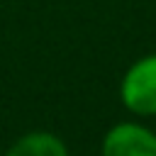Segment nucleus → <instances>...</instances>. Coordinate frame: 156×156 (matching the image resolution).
Segmentation results:
<instances>
[{"label": "nucleus", "mask_w": 156, "mask_h": 156, "mask_svg": "<svg viewBox=\"0 0 156 156\" xmlns=\"http://www.w3.org/2000/svg\"><path fill=\"white\" fill-rule=\"evenodd\" d=\"M119 102L136 117H156V54L139 56L119 80Z\"/></svg>", "instance_id": "f257e3e1"}, {"label": "nucleus", "mask_w": 156, "mask_h": 156, "mask_svg": "<svg viewBox=\"0 0 156 156\" xmlns=\"http://www.w3.org/2000/svg\"><path fill=\"white\" fill-rule=\"evenodd\" d=\"M100 156H156V132L139 122H117L105 132Z\"/></svg>", "instance_id": "f03ea898"}, {"label": "nucleus", "mask_w": 156, "mask_h": 156, "mask_svg": "<svg viewBox=\"0 0 156 156\" xmlns=\"http://www.w3.org/2000/svg\"><path fill=\"white\" fill-rule=\"evenodd\" d=\"M5 156H71L66 141L54 132H27L10 144Z\"/></svg>", "instance_id": "7ed1b4c3"}]
</instances>
